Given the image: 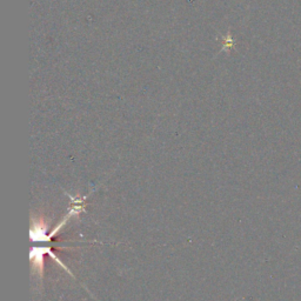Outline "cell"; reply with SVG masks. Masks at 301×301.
<instances>
[{
  "label": "cell",
  "instance_id": "6da1fadb",
  "mask_svg": "<svg viewBox=\"0 0 301 301\" xmlns=\"http://www.w3.org/2000/svg\"><path fill=\"white\" fill-rule=\"evenodd\" d=\"M30 237H31L32 241H48V240H51L50 233H47V226L44 223L43 219L34 220L32 218Z\"/></svg>",
  "mask_w": 301,
  "mask_h": 301
}]
</instances>
